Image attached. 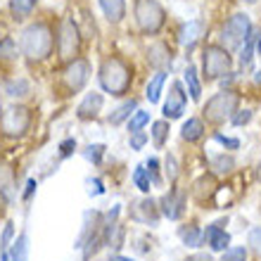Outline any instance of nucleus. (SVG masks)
<instances>
[{
    "label": "nucleus",
    "mask_w": 261,
    "mask_h": 261,
    "mask_svg": "<svg viewBox=\"0 0 261 261\" xmlns=\"http://www.w3.org/2000/svg\"><path fill=\"white\" fill-rule=\"evenodd\" d=\"M97 86L105 95L124 100L133 93V83H136V64L130 62L121 53H107L100 57L95 69Z\"/></svg>",
    "instance_id": "f257e3e1"
},
{
    "label": "nucleus",
    "mask_w": 261,
    "mask_h": 261,
    "mask_svg": "<svg viewBox=\"0 0 261 261\" xmlns=\"http://www.w3.org/2000/svg\"><path fill=\"white\" fill-rule=\"evenodd\" d=\"M55 31L57 21L34 19L19 34V55L29 67H41L55 57Z\"/></svg>",
    "instance_id": "f03ea898"
},
{
    "label": "nucleus",
    "mask_w": 261,
    "mask_h": 261,
    "mask_svg": "<svg viewBox=\"0 0 261 261\" xmlns=\"http://www.w3.org/2000/svg\"><path fill=\"white\" fill-rule=\"evenodd\" d=\"M90 76H93V64H90V60L86 55L76 57V60L62 64V67H57V76H55V83H53V97L57 102L71 100L74 95L86 90Z\"/></svg>",
    "instance_id": "7ed1b4c3"
},
{
    "label": "nucleus",
    "mask_w": 261,
    "mask_h": 261,
    "mask_svg": "<svg viewBox=\"0 0 261 261\" xmlns=\"http://www.w3.org/2000/svg\"><path fill=\"white\" fill-rule=\"evenodd\" d=\"M83 34L79 21L71 17V14H64L57 19V31H55V64L62 67V64L71 62L76 57H83Z\"/></svg>",
    "instance_id": "20e7f679"
},
{
    "label": "nucleus",
    "mask_w": 261,
    "mask_h": 261,
    "mask_svg": "<svg viewBox=\"0 0 261 261\" xmlns=\"http://www.w3.org/2000/svg\"><path fill=\"white\" fill-rule=\"evenodd\" d=\"M36 107L24 102H12L0 112V136L5 140H21L31 133L36 124Z\"/></svg>",
    "instance_id": "39448f33"
},
{
    "label": "nucleus",
    "mask_w": 261,
    "mask_h": 261,
    "mask_svg": "<svg viewBox=\"0 0 261 261\" xmlns=\"http://www.w3.org/2000/svg\"><path fill=\"white\" fill-rule=\"evenodd\" d=\"M228 71H233V53L226 50L219 41L202 45V60H199V76L202 83L221 81Z\"/></svg>",
    "instance_id": "423d86ee"
},
{
    "label": "nucleus",
    "mask_w": 261,
    "mask_h": 261,
    "mask_svg": "<svg viewBox=\"0 0 261 261\" xmlns=\"http://www.w3.org/2000/svg\"><path fill=\"white\" fill-rule=\"evenodd\" d=\"M238 110H240V95L233 88H223L212 97H206V102L202 105V121L206 126L219 128L226 121H230V117Z\"/></svg>",
    "instance_id": "0eeeda50"
},
{
    "label": "nucleus",
    "mask_w": 261,
    "mask_h": 261,
    "mask_svg": "<svg viewBox=\"0 0 261 261\" xmlns=\"http://www.w3.org/2000/svg\"><path fill=\"white\" fill-rule=\"evenodd\" d=\"M133 21L140 36L157 38L166 27V10L159 0H133Z\"/></svg>",
    "instance_id": "6e6552de"
},
{
    "label": "nucleus",
    "mask_w": 261,
    "mask_h": 261,
    "mask_svg": "<svg viewBox=\"0 0 261 261\" xmlns=\"http://www.w3.org/2000/svg\"><path fill=\"white\" fill-rule=\"evenodd\" d=\"M252 19H249L245 12H235L230 14L226 19V24L221 27V34H219V43L223 45L226 50L235 53V50L242 48V43L247 41V36L252 34Z\"/></svg>",
    "instance_id": "1a4fd4ad"
},
{
    "label": "nucleus",
    "mask_w": 261,
    "mask_h": 261,
    "mask_svg": "<svg viewBox=\"0 0 261 261\" xmlns=\"http://www.w3.org/2000/svg\"><path fill=\"white\" fill-rule=\"evenodd\" d=\"M157 204H159V212H162V219L180 221L188 212V190L176 183V186H171L169 190L162 193Z\"/></svg>",
    "instance_id": "9d476101"
},
{
    "label": "nucleus",
    "mask_w": 261,
    "mask_h": 261,
    "mask_svg": "<svg viewBox=\"0 0 261 261\" xmlns=\"http://www.w3.org/2000/svg\"><path fill=\"white\" fill-rule=\"evenodd\" d=\"M188 90L183 86V81H171L169 83V93H166L164 102H162V117L166 121H176V119H183L188 110Z\"/></svg>",
    "instance_id": "9b49d317"
},
{
    "label": "nucleus",
    "mask_w": 261,
    "mask_h": 261,
    "mask_svg": "<svg viewBox=\"0 0 261 261\" xmlns=\"http://www.w3.org/2000/svg\"><path fill=\"white\" fill-rule=\"evenodd\" d=\"M173 60H176L173 48L164 38H152L150 45L145 48V62H147V67L154 69V71H171Z\"/></svg>",
    "instance_id": "f8f14e48"
},
{
    "label": "nucleus",
    "mask_w": 261,
    "mask_h": 261,
    "mask_svg": "<svg viewBox=\"0 0 261 261\" xmlns=\"http://www.w3.org/2000/svg\"><path fill=\"white\" fill-rule=\"evenodd\" d=\"M128 216L130 221H136L140 226H159V221H162V212H159V204L157 199L150 197V195H143V197L133 202L128 209Z\"/></svg>",
    "instance_id": "ddd939ff"
},
{
    "label": "nucleus",
    "mask_w": 261,
    "mask_h": 261,
    "mask_svg": "<svg viewBox=\"0 0 261 261\" xmlns=\"http://www.w3.org/2000/svg\"><path fill=\"white\" fill-rule=\"evenodd\" d=\"M226 226H228V216L212 221L206 228H202V242L209 245L212 252H226L230 247V233L226 230Z\"/></svg>",
    "instance_id": "4468645a"
},
{
    "label": "nucleus",
    "mask_w": 261,
    "mask_h": 261,
    "mask_svg": "<svg viewBox=\"0 0 261 261\" xmlns=\"http://www.w3.org/2000/svg\"><path fill=\"white\" fill-rule=\"evenodd\" d=\"M105 110V93L102 90H88L81 97V102L76 107V119L79 121H95Z\"/></svg>",
    "instance_id": "2eb2a0df"
},
{
    "label": "nucleus",
    "mask_w": 261,
    "mask_h": 261,
    "mask_svg": "<svg viewBox=\"0 0 261 261\" xmlns=\"http://www.w3.org/2000/svg\"><path fill=\"white\" fill-rule=\"evenodd\" d=\"M204 34H206V21L204 19H190L180 27L178 43L190 53V50H195V45L204 38Z\"/></svg>",
    "instance_id": "dca6fc26"
},
{
    "label": "nucleus",
    "mask_w": 261,
    "mask_h": 261,
    "mask_svg": "<svg viewBox=\"0 0 261 261\" xmlns=\"http://www.w3.org/2000/svg\"><path fill=\"white\" fill-rule=\"evenodd\" d=\"M102 228V212H97V209H86L83 212V223H81V233H79V238H76L74 247L81 249L86 242L93 238V235L97 233Z\"/></svg>",
    "instance_id": "f3484780"
},
{
    "label": "nucleus",
    "mask_w": 261,
    "mask_h": 261,
    "mask_svg": "<svg viewBox=\"0 0 261 261\" xmlns=\"http://www.w3.org/2000/svg\"><path fill=\"white\" fill-rule=\"evenodd\" d=\"M206 138V124L202 117H188L180 126V140L188 145H197Z\"/></svg>",
    "instance_id": "a211bd4d"
},
{
    "label": "nucleus",
    "mask_w": 261,
    "mask_h": 261,
    "mask_svg": "<svg viewBox=\"0 0 261 261\" xmlns=\"http://www.w3.org/2000/svg\"><path fill=\"white\" fill-rule=\"evenodd\" d=\"M138 107H140V100H138V97H133V95L124 97V100H121V102H119L117 107L107 114V124L114 126V128L121 126V124H126V121L130 119V114H133Z\"/></svg>",
    "instance_id": "6ab92c4d"
},
{
    "label": "nucleus",
    "mask_w": 261,
    "mask_h": 261,
    "mask_svg": "<svg viewBox=\"0 0 261 261\" xmlns=\"http://www.w3.org/2000/svg\"><path fill=\"white\" fill-rule=\"evenodd\" d=\"M3 93H5L10 100L21 102V100H27V97L34 93V86H31V81H29L27 76H12V79H7V81L3 83Z\"/></svg>",
    "instance_id": "aec40b11"
},
{
    "label": "nucleus",
    "mask_w": 261,
    "mask_h": 261,
    "mask_svg": "<svg viewBox=\"0 0 261 261\" xmlns=\"http://www.w3.org/2000/svg\"><path fill=\"white\" fill-rule=\"evenodd\" d=\"M19 183H17V169L10 162H0V195H5L10 202L17 197Z\"/></svg>",
    "instance_id": "412c9836"
},
{
    "label": "nucleus",
    "mask_w": 261,
    "mask_h": 261,
    "mask_svg": "<svg viewBox=\"0 0 261 261\" xmlns=\"http://www.w3.org/2000/svg\"><path fill=\"white\" fill-rule=\"evenodd\" d=\"M235 157L233 152H219V154H212L209 157V173L216 176V178H226L235 171Z\"/></svg>",
    "instance_id": "4be33fe9"
},
{
    "label": "nucleus",
    "mask_w": 261,
    "mask_h": 261,
    "mask_svg": "<svg viewBox=\"0 0 261 261\" xmlns=\"http://www.w3.org/2000/svg\"><path fill=\"white\" fill-rule=\"evenodd\" d=\"M183 86H186L188 95H190V100H193V102H202L204 83H202V76H199V67L188 64L186 71H183Z\"/></svg>",
    "instance_id": "5701e85b"
},
{
    "label": "nucleus",
    "mask_w": 261,
    "mask_h": 261,
    "mask_svg": "<svg viewBox=\"0 0 261 261\" xmlns=\"http://www.w3.org/2000/svg\"><path fill=\"white\" fill-rule=\"evenodd\" d=\"M97 5H100L105 19L110 21L112 27H119L126 19V12H128L126 0H97Z\"/></svg>",
    "instance_id": "b1692460"
},
{
    "label": "nucleus",
    "mask_w": 261,
    "mask_h": 261,
    "mask_svg": "<svg viewBox=\"0 0 261 261\" xmlns=\"http://www.w3.org/2000/svg\"><path fill=\"white\" fill-rule=\"evenodd\" d=\"M169 81V71H154L150 76V81L145 86V100L150 105L162 102V95H164V86Z\"/></svg>",
    "instance_id": "393cba45"
},
{
    "label": "nucleus",
    "mask_w": 261,
    "mask_h": 261,
    "mask_svg": "<svg viewBox=\"0 0 261 261\" xmlns=\"http://www.w3.org/2000/svg\"><path fill=\"white\" fill-rule=\"evenodd\" d=\"M169 138H171V121H166L164 117L157 119V121H152L150 124V140L157 150H164L166 143H169Z\"/></svg>",
    "instance_id": "a878e982"
},
{
    "label": "nucleus",
    "mask_w": 261,
    "mask_h": 261,
    "mask_svg": "<svg viewBox=\"0 0 261 261\" xmlns=\"http://www.w3.org/2000/svg\"><path fill=\"white\" fill-rule=\"evenodd\" d=\"M256 41H259V34L252 29V34L247 36V41L242 43V48L238 50V64H240L242 71H249L252 69V60L256 55Z\"/></svg>",
    "instance_id": "bb28decb"
},
{
    "label": "nucleus",
    "mask_w": 261,
    "mask_h": 261,
    "mask_svg": "<svg viewBox=\"0 0 261 261\" xmlns=\"http://www.w3.org/2000/svg\"><path fill=\"white\" fill-rule=\"evenodd\" d=\"M190 193H193V197L197 199L199 204H204V193H206V197H212V195L216 193V176H212V173L199 176V178L195 180V186Z\"/></svg>",
    "instance_id": "cd10ccee"
},
{
    "label": "nucleus",
    "mask_w": 261,
    "mask_h": 261,
    "mask_svg": "<svg viewBox=\"0 0 261 261\" xmlns=\"http://www.w3.org/2000/svg\"><path fill=\"white\" fill-rule=\"evenodd\" d=\"M178 238H180V242L190 249H197L204 245V242H202V228L195 226V223H183V226L178 228Z\"/></svg>",
    "instance_id": "c85d7f7f"
},
{
    "label": "nucleus",
    "mask_w": 261,
    "mask_h": 261,
    "mask_svg": "<svg viewBox=\"0 0 261 261\" xmlns=\"http://www.w3.org/2000/svg\"><path fill=\"white\" fill-rule=\"evenodd\" d=\"M7 254H10L12 261H27L29 259V233L27 230H21V233L14 238V242L10 245V249H7Z\"/></svg>",
    "instance_id": "c756f323"
},
{
    "label": "nucleus",
    "mask_w": 261,
    "mask_h": 261,
    "mask_svg": "<svg viewBox=\"0 0 261 261\" xmlns=\"http://www.w3.org/2000/svg\"><path fill=\"white\" fill-rule=\"evenodd\" d=\"M81 152V157L88 162V164H93V166H102V159H105V154H107V145L105 143H88L83 150H79Z\"/></svg>",
    "instance_id": "7c9ffc66"
},
{
    "label": "nucleus",
    "mask_w": 261,
    "mask_h": 261,
    "mask_svg": "<svg viewBox=\"0 0 261 261\" xmlns=\"http://www.w3.org/2000/svg\"><path fill=\"white\" fill-rule=\"evenodd\" d=\"M162 171H164V180L169 183V186H176L180 178V164L178 159H176V154L173 152H166L164 162H162Z\"/></svg>",
    "instance_id": "2f4dec72"
},
{
    "label": "nucleus",
    "mask_w": 261,
    "mask_h": 261,
    "mask_svg": "<svg viewBox=\"0 0 261 261\" xmlns=\"http://www.w3.org/2000/svg\"><path fill=\"white\" fill-rule=\"evenodd\" d=\"M36 5H38V0H10V12H12L14 19L24 21L34 14Z\"/></svg>",
    "instance_id": "473e14b6"
},
{
    "label": "nucleus",
    "mask_w": 261,
    "mask_h": 261,
    "mask_svg": "<svg viewBox=\"0 0 261 261\" xmlns=\"http://www.w3.org/2000/svg\"><path fill=\"white\" fill-rule=\"evenodd\" d=\"M150 124H152L150 112L143 110V107H138V110L130 114L128 121H126V128H128V133H136V130H145Z\"/></svg>",
    "instance_id": "72a5a7b5"
},
{
    "label": "nucleus",
    "mask_w": 261,
    "mask_h": 261,
    "mask_svg": "<svg viewBox=\"0 0 261 261\" xmlns=\"http://www.w3.org/2000/svg\"><path fill=\"white\" fill-rule=\"evenodd\" d=\"M130 180H133V186L140 190L143 195H150L152 193V180H150V173L145 169V164H138L130 173Z\"/></svg>",
    "instance_id": "f704fd0d"
},
{
    "label": "nucleus",
    "mask_w": 261,
    "mask_h": 261,
    "mask_svg": "<svg viewBox=\"0 0 261 261\" xmlns=\"http://www.w3.org/2000/svg\"><path fill=\"white\" fill-rule=\"evenodd\" d=\"M145 169L150 173L152 188H162L164 186V171H162V159L157 157H147L145 159Z\"/></svg>",
    "instance_id": "c9c22d12"
},
{
    "label": "nucleus",
    "mask_w": 261,
    "mask_h": 261,
    "mask_svg": "<svg viewBox=\"0 0 261 261\" xmlns=\"http://www.w3.org/2000/svg\"><path fill=\"white\" fill-rule=\"evenodd\" d=\"M76 152H79V143H76V138H64L57 143V162H64V159L74 157Z\"/></svg>",
    "instance_id": "e433bc0d"
},
{
    "label": "nucleus",
    "mask_w": 261,
    "mask_h": 261,
    "mask_svg": "<svg viewBox=\"0 0 261 261\" xmlns=\"http://www.w3.org/2000/svg\"><path fill=\"white\" fill-rule=\"evenodd\" d=\"M105 190H107V188H105V180L100 178V176H88V178H86V195H88V197H102Z\"/></svg>",
    "instance_id": "4c0bfd02"
},
{
    "label": "nucleus",
    "mask_w": 261,
    "mask_h": 261,
    "mask_svg": "<svg viewBox=\"0 0 261 261\" xmlns=\"http://www.w3.org/2000/svg\"><path fill=\"white\" fill-rule=\"evenodd\" d=\"M0 60H17V43L12 36L0 38Z\"/></svg>",
    "instance_id": "58836bf2"
},
{
    "label": "nucleus",
    "mask_w": 261,
    "mask_h": 261,
    "mask_svg": "<svg viewBox=\"0 0 261 261\" xmlns=\"http://www.w3.org/2000/svg\"><path fill=\"white\" fill-rule=\"evenodd\" d=\"M150 143V133L147 130H136V133H128V147L133 152L145 150V145Z\"/></svg>",
    "instance_id": "ea45409f"
},
{
    "label": "nucleus",
    "mask_w": 261,
    "mask_h": 261,
    "mask_svg": "<svg viewBox=\"0 0 261 261\" xmlns=\"http://www.w3.org/2000/svg\"><path fill=\"white\" fill-rule=\"evenodd\" d=\"M214 140H216V143L221 145V147H223V150H228V152H235V150H240V138H230V136H223V133H219V130H216V133H214Z\"/></svg>",
    "instance_id": "a19ab883"
},
{
    "label": "nucleus",
    "mask_w": 261,
    "mask_h": 261,
    "mask_svg": "<svg viewBox=\"0 0 261 261\" xmlns=\"http://www.w3.org/2000/svg\"><path fill=\"white\" fill-rule=\"evenodd\" d=\"M219 261H247V247H228Z\"/></svg>",
    "instance_id": "79ce46f5"
},
{
    "label": "nucleus",
    "mask_w": 261,
    "mask_h": 261,
    "mask_svg": "<svg viewBox=\"0 0 261 261\" xmlns=\"http://www.w3.org/2000/svg\"><path fill=\"white\" fill-rule=\"evenodd\" d=\"M12 242H14V223L12 221H7L5 226H3V233H0V249L7 252Z\"/></svg>",
    "instance_id": "37998d69"
},
{
    "label": "nucleus",
    "mask_w": 261,
    "mask_h": 261,
    "mask_svg": "<svg viewBox=\"0 0 261 261\" xmlns=\"http://www.w3.org/2000/svg\"><path fill=\"white\" fill-rule=\"evenodd\" d=\"M36 193H38V180L29 178L27 186H24V190H21V202H24V204H29V202L36 197Z\"/></svg>",
    "instance_id": "c03bdc74"
},
{
    "label": "nucleus",
    "mask_w": 261,
    "mask_h": 261,
    "mask_svg": "<svg viewBox=\"0 0 261 261\" xmlns=\"http://www.w3.org/2000/svg\"><path fill=\"white\" fill-rule=\"evenodd\" d=\"M252 117H254V112L252 110H238L233 117H230V124L233 126H247L249 121H252Z\"/></svg>",
    "instance_id": "a18cd8bd"
},
{
    "label": "nucleus",
    "mask_w": 261,
    "mask_h": 261,
    "mask_svg": "<svg viewBox=\"0 0 261 261\" xmlns=\"http://www.w3.org/2000/svg\"><path fill=\"white\" fill-rule=\"evenodd\" d=\"M121 212H124V206H121V204H114L110 212L102 214V219L110 221V223H119V216H121Z\"/></svg>",
    "instance_id": "49530a36"
},
{
    "label": "nucleus",
    "mask_w": 261,
    "mask_h": 261,
    "mask_svg": "<svg viewBox=\"0 0 261 261\" xmlns=\"http://www.w3.org/2000/svg\"><path fill=\"white\" fill-rule=\"evenodd\" d=\"M249 245L261 252V226H259V228H252V230H249Z\"/></svg>",
    "instance_id": "de8ad7c7"
},
{
    "label": "nucleus",
    "mask_w": 261,
    "mask_h": 261,
    "mask_svg": "<svg viewBox=\"0 0 261 261\" xmlns=\"http://www.w3.org/2000/svg\"><path fill=\"white\" fill-rule=\"evenodd\" d=\"M186 261H214L209 254H204V252H199V254H193V256H188Z\"/></svg>",
    "instance_id": "09e8293b"
},
{
    "label": "nucleus",
    "mask_w": 261,
    "mask_h": 261,
    "mask_svg": "<svg viewBox=\"0 0 261 261\" xmlns=\"http://www.w3.org/2000/svg\"><path fill=\"white\" fill-rule=\"evenodd\" d=\"M107 261H136L133 256H126V254H112Z\"/></svg>",
    "instance_id": "8fccbe9b"
},
{
    "label": "nucleus",
    "mask_w": 261,
    "mask_h": 261,
    "mask_svg": "<svg viewBox=\"0 0 261 261\" xmlns=\"http://www.w3.org/2000/svg\"><path fill=\"white\" fill-rule=\"evenodd\" d=\"M7 206H10V199H7L5 195H0V216L5 214V209H7Z\"/></svg>",
    "instance_id": "3c124183"
},
{
    "label": "nucleus",
    "mask_w": 261,
    "mask_h": 261,
    "mask_svg": "<svg viewBox=\"0 0 261 261\" xmlns=\"http://www.w3.org/2000/svg\"><path fill=\"white\" fill-rule=\"evenodd\" d=\"M256 180L261 183V157H259V162H256Z\"/></svg>",
    "instance_id": "603ef678"
},
{
    "label": "nucleus",
    "mask_w": 261,
    "mask_h": 261,
    "mask_svg": "<svg viewBox=\"0 0 261 261\" xmlns=\"http://www.w3.org/2000/svg\"><path fill=\"white\" fill-rule=\"evenodd\" d=\"M0 261H12V259H10V254H7V252H3V254H0Z\"/></svg>",
    "instance_id": "864d4df0"
},
{
    "label": "nucleus",
    "mask_w": 261,
    "mask_h": 261,
    "mask_svg": "<svg viewBox=\"0 0 261 261\" xmlns=\"http://www.w3.org/2000/svg\"><path fill=\"white\" fill-rule=\"evenodd\" d=\"M256 55L261 57V36H259V41H256Z\"/></svg>",
    "instance_id": "5fc2aeb1"
},
{
    "label": "nucleus",
    "mask_w": 261,
    "mask_h": 261,
    "mask_svg": "<svg viewBox=\"0 0 261 261\" xmlns=\"http://www.w3.org/2000/svg\"><path fill=\"white\" fill-rule=\"evenodd\" d=\"M242 3H256V0H242Z\"/></svg>",
    "instance_id": "6e6d98bb"
}]
</instances>
